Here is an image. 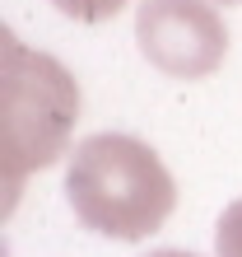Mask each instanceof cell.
Masks as SVG:
<instances>
[{"mask_svg": "<svg viewBox=\"0 0 242 257\" xmlns=\"http://www.w3.org/2000/svg\"><path fill=\"white\" fill-rule=\"evenodd\" d=\"M214 252L219 257H242V196L219 215L214 224Z\"/></svg>", "mask_w": 242, "mask_h": 257, "instance_id": "5", "label": "cell"}, {"mask_svg": "<svg viewBox=\"0 0 242 257\" xmlns=\"http://www.w3.org/2000/svg\"><path fill=\"white\" fill-rule=\"evenodd\" d=\"M149 257H196V252H177V248H158V252H149Z\"/></svg>", "mask_w": 242, "mask_h": 257, "instance_id": "6", "label": "cell"}, {"mask_svg": "<svg viewBox=\"0 0 242 257\" xmlns=\"http://www.w3.org/2000/svg\"><path fill=\"white\" fill-rule=\"evenodd\" d=\"M80 122V84L47 52L5 33V70H0V173H5V210H14L28 173L52 169L66 155Z\"/></svg>", "mask_w": 242, "mask_h": 257, "instance_id": "2", "label": "cell"}, {"mask_svg": "<svg viewBox=\"0 0 242 257\" xmlns=\"http://www.w3.org/2000/svg\"><path fill=\"white\" fill-rule=\"evenodd\" d=\"M52 5L66 14V19H74V24H108L130 0H52Z\"/></svg>", "mask_w": 242, "mask_h": 257, "instance_id": "4", "label": "cell"}, {"mask_svg": "<svg viewBox=\"0 0 242 257\" xmlns=\"http://www.w3.org/2000/svg\"><path fill=\"white\" fill-rule=\"evenodd\" d=\"M135 42L168 80H205L228 56V24L210 0H144Z\"/></svg>", "mask_w": 242, "mask_h": 257, "instance_id": "3", "label": "cell"}, {"mask_svg": "<svg viewBox=\"0 0 242 257\" xmlns=\"http://www.w3.org/2000/svg\"><path fill=\"white\" fill-rule=\"evenodd\" d=\"M214 5H242V0H214Z\"/></svg>", "mask_w": 242, "mask_h": 257, "instance_id": "7", "label": "cell"}, {"mask_svg": "<svg viewBox=\"0 0 242 257\" xmlns=\"http://www.w3.org/2000/svg\"><path fill=\"white\" fill-rule=\"evenodd\" d=\"M66 196L84 229L140 243L168 224L177 206V183L144 141L98 131L74 145L66 169Z\"/></svg>", "mask_w": 242, "mask_h": 257, "instance_id": "1", "label": "cell"}]
</instances>
